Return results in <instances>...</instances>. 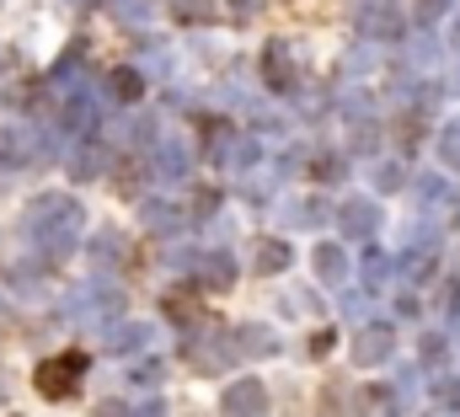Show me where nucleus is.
Listing matches in <instances>:
<instances>
[{"label":"nucleus","mask_w":460,"mask_h":417,"mask_svg":"<svg viewBox=\"0 0 460 417\" xmlns=\"http://www.w3.org/2000/svg\"><path fill=\"white\" fill-rule=\"evenodd\" d=\"M81 369H86V353L49 359V364L38 369V391H43L49 402H70V396H75V380H81Z\"/></svg>","instance_id":"nucleus-1"},{"label":"nucleus","mask_w":460,"mask_h":417,"mask_svg":"<svg viewBox=\"0 0 460 417\" xmlns=\"http://www.w3.org/2000/svg\"><path fill=\"white\" fill-rule=\"evenodd\" d=\"M262 75H268V86H289L295 75H289V59H284V49H268V59H262Z\"/></svg>","instance_id":"nucleus-2"},{"label":"nucleus","mask_w":460,"mask_h":417,"mask_svg":"<svg viewBox=\"0 0 460 417\" xmlns=\"http://www.w3.org/2000/svg\"><path fill=\"white\" fill-rule=\"evenodd\" d=\"M279 262H289V246H279V241H262V268L273 273Z\"/></svg>","instance_id":"nucleus-3"},{"label":"nucleus","mask_w":460,"mask_h":417,"mask_svg":"<svg viewBox=\"0 0 460 417\" xmlns=\"http://www.w3.org/2000/svg\"><path fill=\"white\" fill-rule=\"evenodd\" d=\"M113 86H118V92H123V97H134V92H139V81H134L128 70H123V75H113Z\"/></svg>","instance_id":"nucleus-4"}]
</instances>
